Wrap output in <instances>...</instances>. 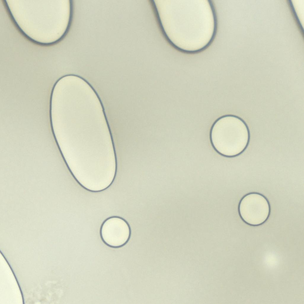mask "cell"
I'll use <instances>...</instances> for the list:
<instances>
[{"label":"cell","mask_w":304,"mask_h":304,"mask_svg":"<svg viewBox=\"0 0 304 304\" xmlns=\"http://www.w3.org/2000/svg\"><path fill=\"white\" fill-rule=\"evenodd\" d=\"M210 140L214 149L227 157H234L246 148L250 139L247 125L240 117L226 115L217 120L210 132Z\"/></svg>","instance_id":"1"},{"label":"cell","mask_w":304,"mask_h":304,"mask_svg":"<svg viewBox=\"0 0 304 304\" xmlns=\"http://www.w3.org/2000/svg\"><path fill=\"white\" fill-rule=\"evenodd\" d=\"M240 216L246 223L256 226L264 223L270 214V207L268 201L262 195L251 193L244 196L239 206Z\"/></svg>","instance_id":"2"},{"label":"cell","mask_w":304,"mask_h":304,"mask_svg":"<svg viewBox=\"0 0 304 304\" xmlns=\"http://www.w3.org/2000/svg\"><path fill=\"white\" fill-rule=\"evenodd\" d=\"M101 234L104 242L113 247H119L125 245L130 235L129 227L127 222L118 217L107 219L103 223Z\"/></svg>","instance_id":"3"}]
</instances>
